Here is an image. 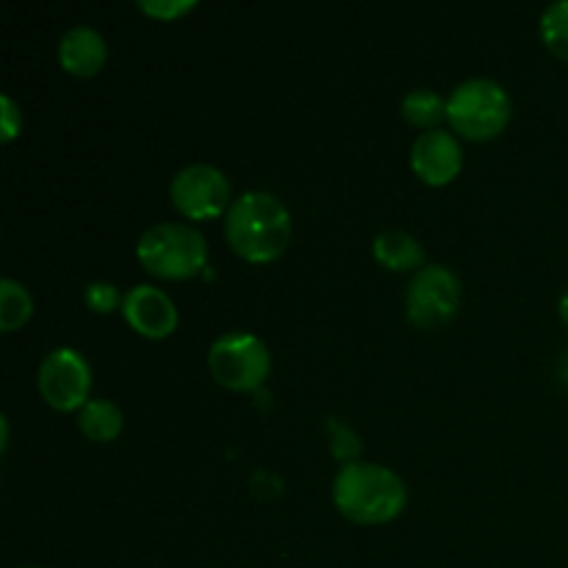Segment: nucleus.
Segmentation results:
<instances>
[{
	"mask_svg": "<svg viewBox=\"0 0 568 568\" xmlns=\"http://www.w3.org/2000/svg\"><path fill=\"white\" fill-rule=\"evenodd\" d=\"M225 239L242 258L266 264L292 242V214L272 192L250 189L225 211Z\"/></svg>",
	"mask_w": 568,
	"mask_h": 568,
	"instance_id": "obj_1",
	"label": "nucleus"
},
{
	"mask_svg": "<svg viewBox=\"0 0 568 568\" xmlns=\"http://www.w3.org/2000/svg\"><path fill=\"white\" fill-rule=\"evenodd\" d=\"M333 503L358 525H383L403 514L408 488L388 466L372 460H349L333 477Z\"/></svg>",
	"mask_w": 568,
	"mask_h": 568,
	"instance_id": "obj_2",
	"label": "nucleus"
},
{
	"mask_svg": "<svg viewBox=\"0 0 568 568\" xmlns=\"http://www.w3.org/2000/svg\"><path fill=\"white\" fill-rule=\"evenodd\" d=\"M139 264L159 277L181 281L205 270L209 242L194 225L183 222H159L139 236Z\"/></svg>",
	"mask_w": 568,
	"mask_h": 568,
	"instance_id": "obj_3",
	"label": "nucleus"
},
{
	"mask_svg": "<svg viewBox=\"0 0 568 568\" xmlns=\"http://www.w3.org/2000/svg\"><path fill=\"white\" fill-rule=\"evenodd\" d=\"M449 125L466 139H491L508 125L510 98L494 78H466L447 98Z\"/></svg>",
	"mask_w": 568,
	"mask_h": 568,
	"instance_id": "obj_4",
	"label": "nucleus"
},
{
	"mask_svg": "<svg viewBox=\"0 0 568 568\" xmlns=\"http://www.w3.org/2000/svg\"><path fill=\"white\" fill-rule=\"evenodd\" d=\"M209 369L225 388L253 392L270 377V347L250 331H227L209 347Z\"/></svg>",
	"mask_w": 568,
	"mask_h": 568,
	"instance_id": "obj_5",
	"label": "nucleus"
},
{
	"mask_svg": "<svg viewBox=\"0 0 568 568\" xmlns=\"http://www.w3.org/2000/svg\"><path fill=\"white\" fill-rule=\"evenodd\" d=\"M460 308V281L449 266L425 264L405 288V311L419 327L447 325Z\"/></svg>",
	"mask_w": 568,
	"mask_h": 568,
	"instance_id": "obj_6",
	"label": "nucleus"
},
{
	"mask_svg": "<svg viewBox=\"0 0 568 568\" xmlns=\"http://www.w3.org/2000/svg\"><path fill=\"white\" fill-rule=\"evenodd\" d=\"M170 197L172 205L189 220H214L233 203L227 175L220 166L205 164V161L181 166L172 175Z\"/></svg>",
	"mask_w": 568,
	"mask_h": 568,
	"instance_id": "obj_7",
	"label": "nucleus"
},
{
	"mask_svg": "<svg viewBox=\"0 0 568 568\" xmlns=\"http://www.w3.org/2000/svg\"><path fill=\"white\" fill-rule=\"evenodd\" d=\"M37 383L48 405L59 410H81L92 388V369L78 349L55 347L39 364Z\"/></svg>",
	"mask_w": 568,
	"mask_h": 568,
	"instance_id": "obj_8",
	"label": "nucleus"
},
{
	"mask_svg": "<svg viewBox=\"0 0 568 568\" xmlns=\"http://www.w3.org/2000/svg\"><path fill=\"white\" fill-rule=\"evenodd\" d=\"M410 166L425 183L444 186L464 166V148L455 133L444 131V128H430L416 136L414 148H410Z\"/></svg>",
	"mask_w": 568,
	"mask_h": 568,
	"instance_id": "obj_9",
	"label": "nucleus"
},
{
	"mask_svg": "<svg viewBox=\"0 0 568 568\" xmlns=\"http://www.w3.org/2000/svg\"><path fill=\"white\" fill-rule=\"evenodd\" d=\"M128 325L148 338H164L178 327V308L170 294L150 283H139L122 300Z\"/></svg>",
	"mask_w": 568,
	"mask_h": 568,
	"instance_id": "obj_10",
	"label": "nucleus"
},
{
	"mask_svg": "<svg viewBox=\"0 0 568 568\" xmlns=\"http://www.w3.org/2000/svg\"><path fill=\"white\" fill-rule=\"evenodd\" d=\"M105 39L92 26H72L59 39V61L72 75H94L105 64Z\"/></svg>",
	"mask_w": 568,
	"mask_h": 568,
	"instance_id": "obj_11",
	"label": "nucleus"
},
{
	"mask_svg": "<svg viewBox=\"0 0 568 568\" xmlns=\"http://www.w3.org/2000/svg\"><path fill=\"white\" fill-rule=\"evenodd\" d=\"M372 255L386 270L394 272L422 270V264H425V247H422L419 239L408 231H399V227H388V231L377 233L375 242H372Z\"/></svg>",
	"mask_w": 568,
	"mask_h": 568,
	"instance_id": "obj_12",
	"label": "nucleus"
},
{
	"mask_svg": "<svg viewBox=\"0 0 568 568\" xmlns=\"http://www.w3.org/2000/svg\"><path fill=\"white\" fill-rule=\"evenodd\" d=\"M78 425L92 442H111L122 430V410L111 399H87L81 408Z\"/></svg>",
	"mask_w": 568,
	"mask_h": 568,
	"instance_id": "obj_13",
	"label": "nucleus"
},
{
	"mask_svg": "<svg viewBox=\"0 0 568 568\" xmlns=\"http://www.w3.org/2000/svg\"><path fill=\"white\" fill-rule=\"evenodd\" d=\"M403 116L419 128H436L447 116V100L430 87L410 89L403 98Z\"/></svg>",
	"mask_w": 568,
	"mask_h": 568,
	"instance_id": "obj_14",
	"label": "nucleus"
},
{
	"mask_svg": "<svg viewBox=\"0 0 568 568\" xmlns=\"http://www.w3.org/2000/svg\"><path fill=\"white\" fill-rule=\"evenodd\" d=\"M33 311L31 292L22 286L14 277H3L0 281V331H17L20 325H26L28 316Z\"/></svg>",
	"mask_w": 568,
	"mask_h": 568,
	"instance_id": "obj_15",
	"label": "nucleus"
},
{
	"mask_svg": "<svg viewBox=\"0 0 568 568\" xmlns=\"http://www.w3.org/2000/svg\"><path fill=\"white\" fill-rule=\"evenodd\" d=\"M541 37L555 55L568 61V0H555L544 9Z\"/></svg>",
	"mask_w": 568,
	"mask_h": 568,
	"instance_id": "obj_16",
	"label": "nucleus"
},
{
	"mask_svg": "<svg viewBox=\"0 0 568 568\" xmlns=\"http://www.w3.org/2000/svg\"><path fill=\"white\" fill-rule=\"evenodd\" d=\"M83 300H87L89 308L98 311V314H111L116 305H122V300L125 297H120V292H116L114 283L92 281V283H87V288H83Z\"/></svg>",
	"mask_w": 568,
	"mask_h": 568,
	"instance_id": "obj_17",
	"label": "nucleus"
},
{
	"mask_svg": "<svg viewBox=\"0 0 568 568\" xmlns=\"http://www.w3.org/2000/svg\"><path fill=\"white\" fill-rule=\"evenodd\" d=\"M327 427H331V433H333V444H331L333 455H336V458H342L344 464H349V460H358L355 458L361 449L358 436H355L347 425H342V422H336V419H331V425Z\"/></svg>",
	"mask_w": 568,
	"mask_h": 568,
	"instance_id": "obj_18",
	"label": "nucleus"
},
{
	"mask_svg": "<svg viewBox=\"0 0 568 568\" xmlns=\"http://www.w3.org/2000/svg\"><path fill=\"white\" fill-rule=\"evenodd\" d=\"M139 9L155 20H178L194 9V0H139Z\"/></svg>",
	"mask_w": 568,
	"mask_h": 568,
	"instance_id": "obj_19",
	"label": "nucleus"
},
{
	"mask_svg": "<svg viewBox=\"0 0 568 568\" xmlns=\"http://www.w3.org/2000/svg\"><path fill=\"white\" fill-rule=\"evenodd\" d=\"M0 109H3L0 111V116H3V142H9V139H14L17 131H20L22 111H20V105L9 98V94H3V98H0Z\"/></svg>",
	"mask_w": 568,
	"mask_h": 568,
	"instance_id": "obj_20",
	"label": "nucleus"
},
{
	"mask_svg": "<svg viewBox=\"0 0 568 568\" xmlns=\"http://www.w3.org/2000/svg\"><path fill=\"white\" fill-rule=\"evenodd\" d=\"M558 311H560V320L566 322L568 325V288L564 294H560V300H558Z\"/></svg>",
	"mask_w": 568,
	"mask_h": 568,
	"instance_id": "obj_21",
	"label": "nucleus"
},
{
	"mask_svg": "<svg viewBox=\"0 0 568 568\" xmlns=\"http://www.w3.org/2000/svg\"><path fill=\"white\" fill-rule=\"evenodd\" d=\"M22 568H37V566H22Z\"/></svg>",
	"mask_w": 568,
	"mask_h": 568,
	"instance_id": "obj_22",
	"label": "nucleus"
}]
</instances>
